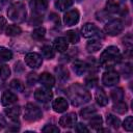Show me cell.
Wrapping results in <instances>:
<instances>
[{"instance_id": "6da1fadb", "label": "cell", "mask_w": 133, "mask_h": 133, "mask_svg": "<svg viewBox=\"0 0 133 133\" xmlns=\"http://www.w3.org/2000/svg\"><path fill=\"white\" fill-rule=\"evenodd\" d=\"M66 95H68V98L71 101L72 105L76 106V107L81 106L83 104H86L91 99L90 94L79 83L72 84L68 88Z\"/></svg>"}, {"instance_id": "7a4b0ae2", "label": "cell", "mask_w": 133, "mask_h": 133, "mask_svg": "<svg viewBox=\"0 0 133 133\" xmlns=\"http://www.w3.org/2000/svg\"><path fill=\"white\" fill-rule=\"evenodd\" d=\"M121 60H122V55L118 48L115 46H110L102 52L99 63L103 68H112L115 63H118Z\"/></svg>"}, {"instance_id": "3957f363", "label": "cell", "mask_w": 133, "mask_h": 133, "mask_svg": "<svg viewBox=\"0 0 133 133\" xmlns=\"http://www.w3.org/2000/svg\"><path fill=\"white\" fill-rule=\"evenodd\" d=\"M7 16H8V19H10L16 23L24 22L27 16V10L25 5L21 2L11 4L7 9Z\"/></svg>"}, {"instance_id": "277c9868", "label": "cell", "mask_w": 133, "mask_h": 133, "mask_svg": "<svg viewBox=\"0 0 133 133\" xmlns=\"http://www.w3.org/2000/svg\"><path fill=\"white\" fill-rule=\"evenodd\" d=\"M43 116L42 110L34 104L28 103L25 107V112H24V118L27 122H36L41 119Z\"/></svg>"}, {"instance_id": "5b68a950", "label": "cell", "mask_w": 133, "mask_h": 133, "mask_svg": "<svg viewBox=\"0 0 133 133\" xmlns=\"http://www.w3.org/2000/svg\"><path fill=\"white\" fill-rule=\"evenodd\" d=\"M124 29V24L119 19H114L109 21L108 23H106L104 30L108 35L111 36H115L117 34H119Z\"/></svg>"}, {"instance_id": "8992f818", "label": "cell", "mask_w": 133, "mask_h": 133, "mask_svg": "<svg viewBox=\"0 0 133 133\" xmlns=\"http://www.w3.org/2000/svg\"><path fill=\"white\" fill-rule=\"evenodd\" d=\"M81 33L84 37H95V36H101V30L92 23H86L81 28Z\"/></svg>"}, {"instance_id": "52a82bcc", "label": "cell", "mask_w": 133, "mask_h": 133, "mask_svg": "<svg viewBox=\"0 0 133 133\" xmlns=\"http://www.w3.org/2000/svg\"><path fill=\"white\" fill-rule=\"evenodd\" d=\"M34 98L41 103H48L53 98V92L50 90V88L44 87V88H37L34 91Z\"/></svg>"}, {"instance_id": "ba28073f", "label": "cell", "mask_w": 133, "mask_h": 133, "mask_svg": "<svg viewBox=\"0 0 133 133\" xmlns=\"http://www.w3.org/2000/svg\"><path fill=\"white\" fill-rule=\"evenodd\" d=\"M25 62L26 64L31 68V69H37L42 65L43 63V58L39 54L37 53H34V52H31V53H28L26 56H25Z\"/></svg>"}, {"instance_id": "9c48e42d", "label": "cell", "mask_w": 133, "mask_h": 133, "mask_svg": "<svg viewBox=\"0 0 133 133\" xmlns=\"http://www.w3.org/2000/svg\"><path fill=\"white\" fill-rule=\"evenodd\" d=\"M118 81H119V75L114 71H108V72H105L103 74L102 82L106 86L115 85L116 83H118Z\"/></svg>"}, {"instance_id": "30bf717a", "label": "cell", "mask_w": 133, "mask_h": 133, "mask_svg": "<svg viewBox=\"0 0 133 133\" xmlns=\"http://www.w3.org/2000/svg\"><path fill=\"white\" fill-rule=\"evenodd\" d=\"M80 19V14L78 9H71L66 11L63 16V22L66 26H73L79 22Z\"/></svg>"}, {"instance_id": "8fae6325", "label": "cell", "mask_w": 133, "mask_h": 133, "mask_svg": "<svg viewBox=\"0 0 133 133\" xmlns=\"http://www.w3.org/2000/svg\"><path fill=\"white\" fill-rule=\"evenodd\" d=\"M76 122H77V115L74 112L66 113L59 118V125L63 128H72L76 125Z\"/></svg>"}, {"instance_id": "7c38bea8", "label": "cell", "mask_w": 133, "mask_h": 133, "mask_svg": "<svg viewBox=\"0 0 133 133\" xmlns=\"http://www.w3.org/2000/svg\"><path fill=\"white\" fill-rule=\"evenodd\" d=\"M69 107V103L68 101L64 99V98H57L53 101L52 103V108L55 112H58V113H61V112H64L66 111Z\"/></svg>"}, {"instance_id": "4fadbf2b", "label": "cell", "mask_w": 133, "mask_h": 133, "mask_svg": "<svg viewBox=\"0 0 133 133\" xmlns=\"http://www.w3.org/2000/svg\"><path fill=\"white\" fill-rule=\"evenodd\" d=\"M30 7L35 14H41L47 9L48 2H47V0H31Z\"/></svg>"}, {"instance_id": "5bb4252c", "label": "cell", "mask_w": 133, "mask_h": 133, "mask_svg": "<svg viewBox=\"0 0 133 133\" xmlns=\"http://www.w3.org/2000/svg\"><path fill=\"white\" fill-rule=\"evenodd\" d=\"M38 81L42 85H44V87H47V88H51L55 84V78L49 73L41 74V76L38 77Z\"/></svg>"}, {"instance_id": "9a60e30c", "label": "cell", "mask_w": 133, "mask_h": 133, "mask_svg": "<svg viewBox=\"0 0 133 133\" xmlns=\"http://www.w3.org/2000/svg\"><path fill=\"white\" fill-rule=\"evenodd\" d=\"M17 100H18L17 95H15L11 91L6 90L3 92L2 97H1V104L3 106H9V105L14 104L15 102H17Z\"/></svg>"}, {"instance_id": "2e32d148", "label": "cell", "mask_w": 133, "mask_h": 133, "mask_svg": "<svg viewBox=\"0 0 133 133\" xmlns=\"http://www.w3.org/2000/svg\"><path fill=\"white\" fill-rule=\"evenodd\" d=\"M68 47H69V44H68V41L66 38L64 37H57L54 39V49L60 53H63L64 51L68 50Z\"/></svg>"}, {"instance_id": "e0dca14e", "label": "cell", "mask_w": 133, "mask_h": 133, "mask_svg": "<svg viewBox=\"0 0 133 133\" xmlns=\"http://www.w3.org/2000/svg\"><path fill=\"white\" fill-rule=\"evenodd\" d=\"M5 114L14 122H16L20 114H21V107L20 106H14V107H10V108H6L5 109Z\"/></svg>"}, {"instance_id": "ac0fdd59", "label": "cell", "mask_w": 133, "mask_h": 133, "mask_svg": "<svg viewBox=\"0 0 133 133\" xmlns=\"http://www.w3.org/2000/svg\"><path fill=\"white\" fill-rule=\"evenodd\" d=\"M95 98H96L97 103H98L100 106H105V105H107V103H108V98H107L105 91H104L102 88H98V89L96 90Z\"/></svg>"}, {"instance_id": "d6986e66", "label": "cell", "mask_w": 133, "mask_h": 133, "mask_svg": "<svg viewBox=\"0 0 133 133\" xmlns=\"http://www.w3.org/2000/svg\"><path fill=\"white\" fill-rule=\"evenodd\" d=\"M55 73H56V75H57V77H58V79L61 81V82H64V81H66L68 79H69V71H68V69L65 68V66H62V65H57L56 68H55Z\"/></svg>"}, {"instance_id": "ffe728a7", "label": "cell", "mask_w": 133, "mask_h": 133, "mask_svg": "<svg viewBox=\"0 0 133 133\" xmlns=\"http://www.w3.org/2000/svg\"><path fill=\"white\" fill-rule=\"evenodd\" d=\"M73 70H74V72H75L78 76H81V75H83V74L86 72V70H87L86 63L83 62V61H81V60H76V61L73 63Z\"/></svg>"}, {"instance_id": "44dd1931", "label": "cell", "mask_w": 133, "mask_h": 133, "mask_svg": "<svg viewBox=\"0 0 133 133\" xmlns=\"http://www.w3.org/2000/svg\"><path fill=\"white\" fill-rule=\"evenodd\" d=\"M102 48V44L98 39H91L86 44V50L89 53H95L98 52Z\"/></svg>"}, {"instance_id": "7402d4cb", "label": "cell", "mask_w": 133, "mask_h": 133, "mask_svg": "<svg viewBox=\"0 0 133 133\" xmlns=\"http://www.w3.org/2000/svg\"><path fill=\"white\" fill-rule=\"evenodd\" d=\"M42 55L47 59H52L55 56V50L51 45H44L42 47Z\"/></svg>"}, {"instance_id": "603a6c76", "label": "cell", "mask_w": 133, "mask_h": 133, "mask_svg": "<svg viewBox=\"0 0 133 133\" xmlns=\"http://www.w3.org/2000/svg\"><path fill=\"white\" fill-rule=\"evenodd\" d=\"M110 97H111V99L113 100L114 103H116V102H121V101L124 100V91H123V89H122L121 87L114 88V89L111 90V92H110Z\"/></svg>"}, {"instance_id": "cb8c5ba5", "label": "cell", "mask_w": 133, "mask_h": 133, "mask_svg": "<svg viewBox=\"0 0 133 133\" xmlns=\"http://www.w3.org/2000/svg\"><path fill=\"white\" fill-rule=\"evenodd\" d=\"M102 124H103V118L101 115H92L91 118L89 119V126L92 128V129H96V130H99L101 127H102Z\"/></svg>"}, {"instance_id": "d4e9b609", "label": "cell", "mask_w": 133, "mask_h": 133, "mask_svg": "<svg viewBox=\"0 0 133 133\" xmlns=\"http://www.w3.org/2000/svg\"><path fill=\"white\" fill-rule=\"evenodd\" d=\"M5 32L8 36H17L19 34H21L22 32V29L18 26V25H8L5 29Z\"/></svg>"}, {"instance_id": "484cf974", "label": "cell", "mask_w": 133, "mask_h": 133, "mask_svg": "<svg viewBox=\"0 0 133 133\" xmlns=\"http://www.w3.org/2000/svg\"><path fill=\"white\" fill-rule=\"evenodd\" d=\"M11 58L12 52L5 47H0V61H8Z\"/></svg>"}, {"instance_id": "4316f807", "label": "cell", "mask_w": 133, "mask_h": 133, "mask_svg": "<svg viewBox=\"0 0 133 133\" xmlns=\"http://www.w3.org/2000/svg\"><path fill=\"white\" fill-rule=\"evenodd\" d=\"M46 35V29L45 27H38L36 29H34L31 33V36L33 39L35 41H42Z\"/></svg>"}, {"instance_id": "83f0119b", "label": "cell", "mask_w": 133, "mask_h": 133, "mask_svg": "<svg viewBox=\"0 0 133 133\" xmlns=\"http://www.w3.org/2000/svg\"><path fill=\"white\" fill-rule=\"evenodd\" d=\"M97 113V109L94 106H89V107H85L83 109L80 110V115L83 118H88L91 117L92 115H95Z\"/></svg>"}, {"instance_id": "f1b7e54d", "label": "cell", "mask_w": 133, "mask_h": 133, "mask_svg": "<svg viewBox=\"0 0 133 133\" xmlns=\"http://www.w3.org/2000/svg\"><path fill=\"white\" fill-rule=\"evenodd\" d=\"M106 10L111 14L117 12L119 10V3L115 0H108L106 3Z\"/></svg>"}, {"instance_id": "f546056e", "label": "cell", "mask_w": 133, "mask_h": 133, "mask_svg": "<svg viewBox=\"0 0 133 133\" xmlns=\"http://www.w3.org/2000/svg\"><path fill=\"white\" fill-rule=\"evenodd\" d=\"M72 5H73V0H57L55 2V6L57 7V9H59L61 11L68 9Z\"/></svg>"}, {"instance_id": "4dcf8cb0", "label": "cell", "mask_w": 133, "mask_h": 133, "mask_svg": "<svg viewBox=\"0 0 133 133\" xmlns=\"http://www.w3.org/2000/svg\"><path fill=\"white\" fill-rule=\"evenodd\" d=\"M106 122H107V125L111 126V127L114 128V129H118V127H119V125H121L119 118L116 117V116L113 115V114H108Z\"/></svg>"}, {"instance_id": "1f68e13d", "label": "cell", "mask_w": 133, "mask_h": 133, "mask_svg": "<svg viewBox=\"0 0 133 133\" xmlns=\"http://www.w3.org/2000/svg\"><path fill=\"white\" fill-rule=\"evenodd\" d=\"M113 110L119 114H124L128 111V106L126 103H124L123 101L121 102H116L114 105H113Z\"/></svg>"}, {"instance_id": "d6a6232c", "label": "cell", "mask_w": 133, "mask_h": 133, "mask_svg": "<svg viewBox=\"0 0 133 133\" xmlns=\"http://www.w3.org/2000/svg\"><path fill=\"white\" fill-rule=\"evenodd\" d=\"M66 35V41L70 42L71 44H77L79 42V35L75 30H69L65 32Z\"/></svg>"}, {"instance_id": "836d02e7", "label": "cell", "mask_w": 133, "mask_h": 133, "mask_svg": "<svg viewBox=\"0 0 133 133\" xmlns=\"http://www.w3.org/2000/svg\"><path fill=\"white\" fill-rule=\"evenodd\" d=\"M9 87L15 91H23L24 90V84L18 79H14L9 83Z\"/></svg>"}, {"instance_id": "e575fe53", "label": "cell", "mask_w": 133, "mask_h": 133, "mask_svg": "<svg viewBox=\"0 0 133 133\" xmlns=\"http://www.w3.org/2000/svg\"><path fill=\"white\" fill-rule=\"evenodd\" d=\"M10 76V69L6 64L0 63V78L2 80H6Z\"/></svg>"}, {"instance_id": "d590c367", "label": "cell", "mask_w": 133, "mask_h": 133, "mask_svg": "<svg viewBox=\"0 0 133 133\" xmlns=\"http://www.w3.org/2000/svg\"><path fill=\"white\" fill-rule=\"evenodd\" d=\"M123 127L126 131H132L133 130V116H127L123 123Z\"/></svg>"}, {"instance_id": "8d00e7d4", "label": "cell", "mask_w": 133, "mask_h": 133, "mask_svg": "<svg viewBox=\"0 0 133 133\" xmlns=\"http://www.w3.org/2000/svg\"><path fill=\"white\" fill-rule=\"evenodd\" d=\"M42 131H43V132H45V133H51V132L57 133V132H59V128H58V127H56L55 125L48 124V125H46V126L42 129Z\"/></svg>"}, {"instance_id": "74e56055", "label": "cell", "mask_w": 133, "mask_h": 133, "mask_svg": "<svg viewBox=\"0 0 133 133\" xmlns=\"http://www.w3.org/2000/svg\"><path fill=\"white\" fill-rule=\"evenodd\" d=\"M98 83V78L95 77V76H91V77H88L85 79V85L88 86V87H95Z\"/></svg>"}, {"instance_id": "f35d334b", "label": "cell", "mask_w": 133, "mask_h": 133, "mask_svg": "<svg viewBox=\"0 0 133 133\" xmlns=\"http://www.w3.org/2000/svg\"><path fill=\"white\" fill-rule=\"evenodd\" d=\"M37 80H38V77H37V75L35 73L28 74V76H27V83L29 85H34L37 82Z\"/></svg>"}, {"instance_id": "ab89813d", "label": "cell", "mask_w": 133, "mask_h": 133, "mask_svg": "<svg viewBox=\"0 0 133 133\" xmlns=\"http://www.w3.org/2000/svg\"><path fill=\"white\" fill-rule=\"evenodd\" d=\"M75 130L77 132H79V133H88L89 132V129L85 125H83V124H77Z\"/></svg>"}, {"instance_id": "60d3db41", "label": "cell", "mask_w": 133, "mask_h": 133, "mask_svg": "<svg viewBox=\"0 0 133 133\" xmlns=\"http://www.w3.org/2000/svg\"><path fill=\"white\" fill-rule=\"evenodd\" d=\"M5 26H6V19L4 17H0V33L4 30Z\"/></svg>"}, {"instance_id": "b9f144b4", "label": "cell", "mask_w": 133, "mask_h": 133, "mask_svg": "<svg viewBox=\"0 0 133 133\" xmlns=\"http://www.w3.org/2000/svg\"><path fill=\"white\" fill-rule=\"evenodd\" d=\"M5 126H6V121H5L4 116L2 114H0V130L3 129Z\"/></svg>"}, {"instance_id": "7bdbcfd3", "label": "cell", "mask_w": 133, "mask_h": 133, "mask_svg": "<svg viewBox=\"0 0 133 133\" xmlns=\"http://www.w3.org/2000/svg\"><path fill=\"white\" fill-rule=\"evenodd\" d=\"M1 1H2L3 3H7V2H10L11 0H1Z\"/></svg>"}, {"instance_id": "ee69618b", "label": "cell", "mask_w": 133, "mask_h": 133, "mask_svg": "<svg viewBox=\"0 0 133 133\" xmlns=\"http://www.w3.org/2000/svg\"><path fill=\"white\" fill-rule=\"evenodd\" d=\"M76 1H77V2H81L82 0H76Z\"/></svg>"}]
</instances>
